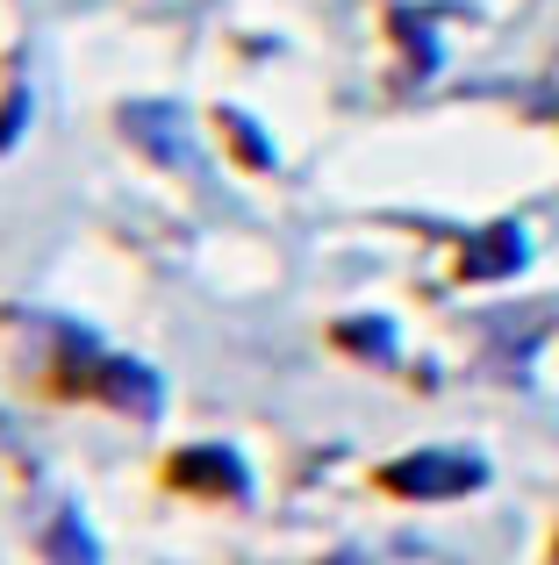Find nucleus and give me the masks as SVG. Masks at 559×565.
Segmentation results:
<instances>
[{
    "label": "nucleus",
    "mask_w": 559,
    "mask_h": 565,
    "mask_svg": "<svg viewBox=\"0 0 559 565\" xmlns=\"http://www.w3.org/2000/svg\"><path fill=\"white\" fill-rule=\"evenodd\" d=\"M517 244H524V236H517V230H503V236H488V250H481V258H474V273H509V265H517V258H524V250H517Z\"/></svg>",
    "instance_id": "obj_4"
},
{
    "label": "nucleus",
    "mask_w": 559,
    "mask_h": 565,
    "mask_svg": "<svg viewBox=\"0 0 559 565\" xmlns=\"http://www.w3.org/2000/svg\"><path fill=\"white\" fill-rule=\"evenodd\" d=\"M51 558L57 565H94V544H86L80 515H57V523H51Z\"/></svg>",
    "instance_id": "obj_3"
},
{
    "label": "nucleus",
    "mask_w": 559,
    "mask_h": 565,
    "mask_svg": "<svg viewBox=\"0 0 559 565\" xmlns=\"http://www.w3.org/2000/svg\"><path fill=\"white\" fill-rule=\"evenodd\" d=\"M481 480H488V472H481V458H466V451H423V458H402V466H388V487H394V494H416V501L474 494Z\"/></svg>",
    "instance_id": "obj_1"
},
{
    "label": "nucleus",
    "mask_w": 559,
    "mask_h": 565,
    "mask_svg": "<svg viewBox=\"0 0 559 565\" xmlns=\"http://www.w3.org/2000/svg\"><path fill=\"white\" fill-rule=\"evenodd\" d=\"M172 480L180 487H223V494H238V458L230 451H194V458H180V466H172Z\"/></svg>",
    "instance_id": "obj_2"
}]
</instances>
